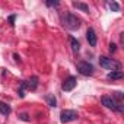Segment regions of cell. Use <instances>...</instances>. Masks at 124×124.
<instances>
[{
  "label": "cell",
  "mask_w": 124,
  "mask_h": 124,
  "mask_svg": "<svg viewBox=\"0 0 124 124\" xmlns=\"http://www.w3.org/2000/svg\"><path fill=\"white\" fill-rule=\"evenodd\" d=\"M99 66L105 70H112V72H118L121 70V63L112 60V58H108L105 55H101L99 57Z\"/></svg>",
  "instance_id": "cell-2"
},
{
  "label": "cell",
  "mask_w": 124,
  "mask_h": 124,
  "mask_svg": "<svg viewBox=\"0 0 124 124\" xmlns=\"http://www.w3.org/2000/svg\"><path fill=\"white\" fill-rule=\"evenodd\" d=\"M123 76H124V73L121 70H118V72H109L107 78L109 80H118V79H123Z\"/></svg>",
  "instance_id": "cell-12"
},
{
  "label": "cell",
  "mask_w": 124,
  "mask_h": 124,
  "mask_svg": "<svg viewBox=\"0 0 124 124\" xmlns=\"http://www.w3.org/2000/svg\"><path fill=\"white\" fill-rule=\"evenodd\" d=\"M109 9H111L112 12H120V5H118L117 2H111V3H109Z\"/></svg>",
  "instance_id": "cell-15"
},
{
  "label": "cell",
  "mask_w": 124,
  "mask_h": 124,
  "mask_svg": "<svg viewBox=\"0 0 124 124\" xmlns=\"http://www.w3.org/2000/svg\"><path fill=\"white\" fill-rule=\"evenodd\" d=\"M78 118H79V112L76 109H64L60 114V121L63 124L70 123V121H76Z\"/></svg>",
  "instance_id": "cell-5"
},
{
  "label": "cell",
  "mask_w": 124,
  "mask_h": 124,
  "mask_svg": "<svg viewBox=\"0 0 124 124\" xmlns=\"http://www.w3.org/2000/svg\"><path fill=\"white\" fill-rule=\"evenodd\" d=\"M10 112H12V108H10V105H8L6 102H2V101H0V114L8 117Z\"/></svg>",
  "instance_id": "cell-9"
},
{
  "label": "cell",
  "mask_w": 124,
  "mask_h": 124,
  "mask_svg": "<svg viewBox=\"0 0 124 124\" xmlns=\"http://www.w3.org/2000/svg\"><path fill=\"white\" fill-rule=\"evenodd\" d=\"M45 5L48 6V8H57L58 6V2H57V0H48V2H45Z\"/></svg>",
  "instance_id": "cell-16"
},
{
  "label": "cell",
  "mask_w": 124,
  "mask_h": 124,
  "mask_svg": "<svg viewBox=\"0 0 124 124\" xmlns=\"http://www.w3.org/2000/svg\"><path fill=\"white\" fill-rule=\"evenodd\" d=\"M115 51H117V45L114 42H111L109 44V53H115Z\"/></svg>",
  "instance_id": "cell-19"
},
{
  "label": "cell",
  "mask_w": 124,
  "mask_h": 124,
  "mask_svg": "<svg viewBox=\"0 0 124 124\" xmlns=\"http://www.w3.org/2000/svg\"><path fill=\"white\" fill-rule=\"evenodd\" d=\"M76 67H78V72H79L80 75H83V76H92V75H93V70H95L93 66L89 63V61H85V60L78 61Z\"/></svg>",
  "instance_id": "cell-4"
},
{
  "label": "cell",
  "mask_w": 124,
  "mask_h": 124,
  "mask_svg": "<svg viewBox=\"0 0 124 124\" xmlns=\"http://www.w3.org/2000/svg\"><path fill=\"white\" fill-rule=\"evenodd\" d=\"M45 101H47V104H48L50 107H53V108L57 107V99H55L54 95H45Z\"/></svg>",
  "instance_id": "cell-14"
},
{
  "label": "cell",
  "mask_w": 124,
  "mask_h": 124,
  "mask_svg": "<svg viewBox=\"0 0 124 124\" xmlns=\"http://www.w3.org/2000/svg\"><path fill=\"white\" fill-rule=\"evenodd\" d=\"M19 118L22 120V121H29L31 118H29V115L26 114V112H22V114H19Z\"/></svg>",
  "instance_id": "cell-17"
},
{
  "label": "cell",
  "mask_w": 124,
  "mask_h": 124,
  "mask_svg": "<svg viewBox=\"0 0 124 124\" xmlns=\"http://www.w3.org/2000/svg\"><path fill=\"white\" fill-rule=\"evenodd\" d=\"M86 39H88V42H89L91 47H96L98 37H96V32H95L93 28H88V31H86Z\"/></svg>",
  "instance_id": "cell-7"
},
{
  "label": "cell",
  "mask_w": 124,
  "mask_h": 124,
  "mask_svg": "<svg viewBox=\"0 0 124 124\" xmlns=\"http://www.w3.org/2000/svg\"><path fill=\"white\" fill-rule=\"evenodd\" d=\"M26 83H28V89L35 91L38 88V85H39V79H38V76H31L29 80H26Z\"/></svg>",
  "instance_id": "cell-8"
},
{
  "label": "cell",
  "mask_w": 124,
  "mask_h": 124,
  "mask_svg": "<svg viewBox=\"0 0 124 124\" xmlns=\"http://www.w3.org/2000/svg\"><path fill=\"white\" fill-rule=\"evenodd\" d=\"M13 57H15V60H16V61H21V60H19V55H18V54H13Z\"/></svg>",
  "instance_id": "cell-20"
},
{
  "label": "cell",
  "mask_w": 124,
  "mask_h": 124,
  "mask_svg": "<svg viewBox=\"0 0 124 124\" xmlns=\"http://www.w3.org/2000/svg\"><path fill=\"white\" fill-rule=\"evenodd\" d=\"M69 42H70V47H72V51L73 53H78L80 50V42L75 38V37H70L69 38Z\"/></svg>",
  "instance_id": "cell-10"
},
{
  "label": "cell",
  "mask_w": 124,
  "mask_h": 124,
  "mask_svg": "<svg viewBox=\"0 0 124 124\" xmlns=\"http://www.w3.org/2000/svg\"><path fill=\"white\" fill-rule=\"evenodd\" d=\"M63 26L69 31H76L80 28V19L73 13H66L63 16Z\"/></svg>",
  "instance_id": "cell-1"
},
{
  "label": "cell",
  "mask_w": 124,
  "mask_h": 124,
  "mask_svg": "<svg viewBox=\"0 0 124 124\" xmlns=\"http://www.w3.org/2000/svg\"><path fill=\"white\" fill-rule=\"evenodd\" d=\"M15 19H16V16H15V15L9 16V23H10V26H15Z\"/></svg>",
  "instance_id": "cell-18"
},
{
  "label": "cell",
  "mask_w": 124,
  "mask_h": 124,
  "mask_svg": "<svg viewBox=\"0 0 124 124\" xmlns=\"http://www.w3.org/2000/svg\"><path fill=\"white\" fill-rule=\"evenodd\" d=\"M76 83H78L76 78H75V76H69V78L63 82V85H61V89L66 91V92H70V91H73V89H75Z\"/></svg>",
  "instance_id": "cell-6"
},
{
  "label": "cell",
  "mask_w": 124,
  "mask_h": 124,
  "mask_svg": "<svg viewBox=\"0 0 124 124\" xmlns=\"http://www.w3.org/2000/svg\"><path fill=\"white\" fill-rule=\"evenodd\" d=\"M101 104L104 107H107L108 109H112V111H118V112H124V107H123V102H115L111 96H101Z\"/></svg>",
  "instance_id": "cell-3"
},
{
  "label": "cell",
  "mask_w": 124,
  "mask_h": 124,
  "mask_svg": "<svg viewBox=\"0 0 124 124\" xmlns=\"http://www.w3.org/2000/svg\"><path fill=\"white\" fill-rule=\"evenodd\" d=\"M26 89H28V83H26V80H22L21 82V85H19V89H18V95H19V98H25V92H26Z\"/></svg>",
  "instance_id": "cell-11"
},
{
  "label": "cell",
  "mask_w": 124,
  "mask_h": 124,
  "mask_svg": "<svg viewBox=\"0 0 124 124\" xmlns=\"http://www.w3.org/2000/svg\"><path fill=\"white\" fill-rule=\"evenodd\" d=\"M73 6H75L76 9H79V10L85 12V13H89V6H88L86 3H82V2H75V3H73Z\"/></svg>",
  "instance_id": "cell-13"
}]
</instances>
